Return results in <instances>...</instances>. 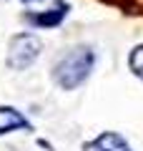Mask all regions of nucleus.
I'll use <instances>...</instances> for the list:
<instances>
[{
	"label": "nucleus",
	"mask_w": 143,
	"mask_h": 151,
	"mask_svg": "<svg viewBox=\"0 0 143 151\" xmlns=\"http://www.w3.org/2000/svg\"><path fill=\"white\" fill-rule=\"evenodd\" d=\"M83 151H128V141L118 134H101L90 144H85Z\"/></svg>",
	"instance_id": "4"
},
{
	"label": "nucleus",
	"mask_w": 143,
	"mask_h": 151,
	"mask_svg": "<svg viewBox=\"0 0 143 151\" xmlns=\"http://www.w3.org/2000/svg\"><path fill=\"white\" fill-rule=\"evenodd\" d=\"M15 129H30V121L23 113H18L15 108L0 106V134H8V131H15Z\"/></svg>",
	"instance_id": "5"
},
{
	"label": "nucleus",
	"mask_w": 143,
	"mask_h": 151,
	"mask_svg": "<svg viewBox=\"0 0 143 151\" xmlns=\"http://www.w3.org/2000/svg\"><path fill=\"white\" fill-rule=\"evenodd\" d=\"M131 70L143 81V45H138V48L131 53Z\"/></svg>",
	"instance_id": "6"
},
{
	"label": "nucleus",
	"mask_w": 143,
	"mask_h": 151,
	"mask_svg": "<svg viewBox=\"0 0 143 151\" xmlns=\"http://www.w3.org/2000/svg\"><path fill=\"white\" fill-rule=\"evenodd\" d=\"M40 55V40L30 33H23V35H15L10 40V50H8V63L10 68L23 70L33 63V60Z\"/></svg>",
	"instance_id": "2"
},
{
	"label": "nucleus",
	"mask_w": 143,
	"mask_h": 151,
	"mask_svg": "<svg viewBox=\"0 0 143 151\" xmlns=\"http://www.w3.org/2000/svg\"><path fill=\"white\" fill-rule=\"evenodd\" d=\"M28 8V18L35 25H55L63 18V0H23Z\"/></svg>",
	"instance_id": "3"
},
{
	"label": "nucleus",
	"mask_w": 143,
	"mask_h": 151,
	"mask_svg": "<svg viewBox=\"0 0 143 151\" xmlns=\"http://www.w3.org/2000/svg\"><path fill=\"white\" fill-rule=\"evenodd\" d=\"M93 63H95V55L90 48H73L70 53H65L63 58L55 63L53 68V78L60 88L70 91V88L80 86L90 76L93 70Z\"/></svg>",
	"instance_id": "1"
}]
</instances>
